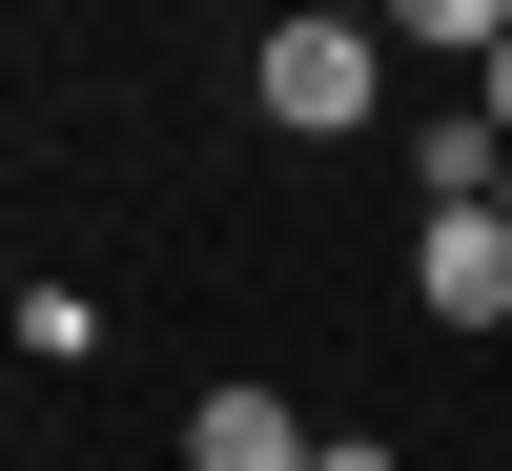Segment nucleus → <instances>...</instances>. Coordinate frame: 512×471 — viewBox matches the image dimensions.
<instances>
[{
	"mask_svg": "<svg viewBox=\"0 0 512 471\" xmlns=\"http://www.w3.org/2000/svg\"><path fill=\"white\" fill-rule=\"evenodd\" d=\"M267 123H308V144H349L369 123V82H390V21H267Z\"/></svg>",
	"mask_w": 512,
	"mask_h": 471,
	"instance_id": "1",
	"label": "nucleus"
},
{
	"mask_svg": "<svg viewBox=\"0 0 512 471\" xmlns=\"http://www.w3.org/2000/svg\"><path fill=\"white\" fill-rule=\"evenodd\" d=\"M410 287H431V328H512V205H431Z\"/></svg>",
	"mask_w": 512,
	"mask_h": 471,
	"instance_id": "2",
	"label": "nucleus"
},
{
	"mask_svg": "<svg viewBox=\"0 0 512 471\" xmlns=\"http://www.w3.org/2000/svg\"><path fill=\"white\" fill-rule=\"evenodd\" d=\"M308 451H328V431H308L287 390H246V369H226V390L185 410V471H308Z\"/></svg>",
	"mask_w": 512,
	"mask_h": 471,
	"instance_id": "3",
	"label": "nucleus"
},
{
	"mask_svg": "<svg viewBox=\"0 0 512 471\" xmlns=\"http://www.w3.org/2000/svg\"><path fill=\"white\" fill-rule=\"evenodd\" d=\"M410 185H431V205H512V123H492V103L410 123Z\"/></svg>",
	"mask_w": 512,
	"mask_h": 471,
	"instance_id": "4",
	"label": "nucleus"
},
{
	"mask_svg": "<svg viewBox=\"0 0 512 471\" xmlns=\"http://www.w3.org/2000/svg\"><path fill=\"white\" fill-rule=\"evenodd\" d=\"M369 21H390V41H431V62H492V41H512V0H369Z\"/></svg>",
	"mask_w": 512,
	"mask_h": 471,
	"instance_id": "5",
	"label": "nucleus"
},
{
	"mask_svg": "<svg viewBox=\"0 0 512 471\" xmlns=\"http://www.w3.org/2000/svg\"><path fill=\"white\" fill-rule=\"evenodd\" d=\"M308 471H390V451H369V431H328V451H308Z\"/></svg>",
	"mask_w": 512,
	"mask_h": 471,
	"instance_id": "6",
	"label": "nucleus"
},
{
	"mask_svg": "<svg viewBox=\"0 0 512 471\" xmlns=\"http://www.w3.org/2000/svg\"><path fill=\"white\" fill-rule=\"evenodd\" d=\"M492 123H512V41H492Z\"/></svg>",
	"mask_w": 512,
	"mask_h": 471,
	"instance_id": "7",
	"label": "nucleus"
}]
</instances>
